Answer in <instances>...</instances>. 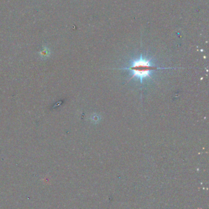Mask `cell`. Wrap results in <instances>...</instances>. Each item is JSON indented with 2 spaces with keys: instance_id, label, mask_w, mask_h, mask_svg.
Here are the masks:
<instances>
[{
  "instance_id": "cell-1",
  "label": "cell",
  "mask_w": 209,
  "mask_h": 209,
  "mask_svg": "<svg viewBox=\"0 0 209 209\" xmlns=\"http://www.w3.org/2000/svg\"><path fill=\"white\" fill-rule=\"evenodd\" d=\"M166 69V68L158 67L153 65L150 59H147L142 58V56H140V58L132 61L131 65L128 67H125L120 69L129 70L131 72L132 76L130 80L136 77L139 79L140 83H142L144 79L151 78L152 72L158 69Z\"/></svg>"
}]
</instances>
